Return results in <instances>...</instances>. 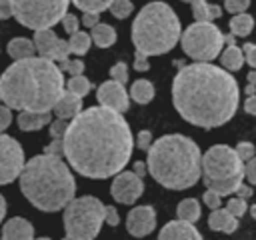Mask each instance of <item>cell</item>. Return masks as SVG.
<instances>
[{"label": "cell", "mask_w": 256, "mask_h": 240, "mask_svg": "<svg viewBox=\"0 0 256 240\" xmlns=\"http://www.w3.org/2000/svg\"><path fill=\"white\" fill-rule=\"evenodd\" d=\"M182 50L196 62H210L220 56L224 46V34L212 22H194L180 36Z\"/></svg>", "instance_id": "30bf717a"}, {"label": "cell", "mask_w": 256, "mask_h": 240, "mask_svg": "<svg viewBox=\"0 0 256 240\" xmlns=\"http://www.w3.org/2000/svg\"><path fill=\"white\" fill-rule=\"evenodd\" d=\"M108 10L112 12V16H114V18L124 20V18H128V16L132 14L134 4H132L130 0H112V4H110V8H108Z\"/></svg>", "instance_id": "4dcf8cb0"}, {"label": "cell", "mask_w": 256, "mask_h": 240, "mask_svg": "<svg viewBox=\"0 0 256 240\" xmlns=\"http://www.w3.org/2000/svg\"><path fill=\"white\" fill-rule=\"evenodd\" d=\"M220 64L228 72L240 70L242 64H244V52H242V48H238L236 44L234 46H228L224 52H220Z\"/></svg>", "instance_id": "d4e9b609"}, {"label": "cell", "mask_w": 256, "mask_h": 240, "mask_svg": "<svg viewBox=\"0 0 256 240\" xmlns=\"http://www.w3.org/2000/svg\"><path fill=\"white\" fill-rule=\"evenodd\" d=\"M70 0H10L12 16L28 30H46L58 24Z\"/></svg>", "instance_id": "9c48e42d"}, {"label": "cell", "mask_w": 256, "mask_h": 240, "mask_svg": "<svg viewBox=\"0 0 256 240\" xmlns=\"http://www.w3.org/2000/svg\"><path fill=\"white\" fill-rule=\"evenodd\" d=\"M62 92L60 68L40 56L14 60L0 76V100L10 110L50 112Z\"/></svg>", "instance_id": "3957f363"}, {"label": "cell", "mask_w": 256, "mask_h": 240, "mask_svg": "<svg viewBox=\"0 0 256 240\" xmlns=\"http://www.w3.org/2000/svg\"><path fill=\"white\" fill-rule=\"evenodd\" d=\"M62 240H74V238H70V236H66V238H62Z\"/></svg>", "instance_id": "680465c9"}, {"label": "cell", "mask_w": 256, "mask_h": 240, "mask_svg": "<svg viewBox=\"0 0 256 240\" xmlns=\"http://www.w3.org/2000/svg\"><path fill=\"white\" fill-rule=\"evenodd\" d=\"M250 216L256 220V204H252V206H250Z\"/></svg>", "instance_id": "6f0895ef"}, {"label": "cell", "mask_w": 256, "mask_h": 240, "mask_svg": "<svg viewBox=\"0 0 256 240\" xmlns=\"http://www.w3.org/2000/svg\"><path fill=\"white\" fill-rule=\"evenodd\" d=\"M190 6L196 22H212L222 16V8L218 4H208L206 0H194Z\"/></svg>", "instance_id": "7402d4cb"}, {"label": "cell", "mask_w": 256, "mask_h": 240, "mask_svg": "<svg viewBox=\"0 0 256 240\" xmlns=\"http://www.w3.org/2000/svg\"><path fill=\"white\" fill-rule=\"evenodd\" d=\"M66 128H68V120H64V118L52 120L50 122V136H52V140H62Z\"/></svg>", "instance_id": "d590c367"}, {"label": "cell", "mask_w": 256, "mask_h": 240, "mask_svg": "<svg viewBox=\"0 0 256 240\" xmlns=\"http://www.w3.org/2000/svg\"><path fill=\"white\" fill-rule=\"evenodd\" d=\"M242 52H244V60L256 70V44L246 42V44L242 46Z\"/></svg>", "instance_id": "b9f144b4"}, {"label": "cell", "mask_w": 256, "mask_h": 240, "mask_svg": "<svg viewBox=\"0 0 256 240\" xmlns=\"http://www.w3.org/2000/svg\"><path fill=\"white\" fill-rule=\"evenodd\" d=\"M100 22V14H92V12H84V16H82V24L86 26V28H94L96 24Z\"/></svg>", "instance_id": "c3c4849f"}, {"label": "cell", "mask_w": 256, "mask_h": 240, "mask_svg": "<svg viewBox=\"0 0 256 240\" xmlns=\"http://www.w3.org/2000/svg\"><path fill=\"white\" fill-rule=\"evenodd\" d=\"M236 154H238V158L242 160V162H248L250 158H254V154H256V148H254V144H250V142H238L236 144Z\"/></svg>", "instance_id": "8d00e7d4"}, {"label": "cell", "mask_w": 256, "mask_h": 240, "mask_svg": "<svg viewBox=\"0 0 256 240\" xmlns=\"http://www.w3.org/2000/svg\"><path fill=\"white\" fill-rule=\"evenodd\" d=\"M58 68H60V72H68L70 76H80L84 72V62L80 58H76V60L66 58V60H62L58 64Z\"/></svg>", "instance_id": "1f68e13d"}, {"label": "cell", "mask_w": 256, "mask_h": 240, "mask_svg": "<svg viewBox=\"0 0 256 240\" xmlns=\"http://www.w3.org/2000/svg\"><path fill=\"white\" fill-rule=\"evenodd\" d=\"M244 112L256 116V94L246 96V100H244Z\"/></svg>", "instance_id": "f907efd6"}, {"label": "cell", "mask_w": 256, "mask_h": 240, "mask_svg": "<svg viewBox=\"0 0 256 240\" xmlns=\"http://www.w3.org/2000/svg\"><path fill=\"white\" fill-rule=\"evenodd\" d=\"M8 18H12L10 0H0V20H8Z\"/></svg>", "instance_id": "816d5d0a"}, {"label": "cell", "mask_w": 256, "mask_h": 240, "mask_svg": "<svg viewBox=\"0 0 256 240\" xmlns=\"http://www.w3.org/2000/svg\"><path fill=\"white\" fill-rule=\"evenodd\" d=\"M90 44H92V38H90V34L88 32H74L72 36H70V40H68V46H70V52L72 54H76V56H82V54H86L88 50H90Z\"/></svg>", "instance_id": "83f0119b"}, {"label": "cell", "mask_w": 256, "mask_h": 240, "mask_svg": "<svg viewBox=\"0 0 256 240\" xmlns=\"http://www.w3.org/2000/svg\"><path fill=\"white\" fill-rule=\"evenodd\" d=\"M182 2H188V4H192V2H194V0H182Z\"/></svg>", "instance_id": "91938a15"}, {"label": "cell", "mask_w": 256, "mask_h": 240, "mask_svg": "<svg viewBox=\"0 0 256 240\" xmlns=\"http://www.w3.org/2000/svg\"><path fill=\"white\" fill-rule=\"evenodd\" d=\"M6 208H8V206H6V200H4V196L0 194V222H2L4 216H6Z\"/></svg>", "instance_id": "11a10c76"}, {"label": "cell", "mask_w": 256, "mask_h": 240, "mask_svg": "<svg viewBox=\"0 0 256 240\" xmlns=\"http://www.w3.org/2000/svg\"><path fill=\"white\" fill-rule=\"evenodd\" d=\"M66 90L72 92V94H76V96H80V98H84L86 94H90L92 84H90V80H88L84 74H80V76H70V80H68V84H66Z\"/></svg>", "instance_id": "f1b7e54d"}, {"label": "cell", "mask_w": 256, "mask_h": 240, "mask_svg": "<svg viewBox=\"0 0 256 240\" xmlns=\"http://www.w3.org/2000/svg\"><path fill=\"white\" fill-rule=\"evenodd\" d=\"M24 164H26V158H24L22 144L16 138L2 132L0 134V186L14 182L20 176Z\"/></svg>", "instance_id": "8fae6325"}, {"label": "cell", "mask_w": 256, "mask_h": 240, "mask_svg": "<svg viewBox=\"0 0 256 240\" xmlns=\"http://www.w3.org/2000/svg\"><path fill=\"white\" fill-rule=\"evenodd\" d=\"M202 200H204V204H206L210 210H216V208H220V204H222V196H220V194H216V192H214V190H210V188H206V192H204Z\"/></svg>", "instance_id": "f35d334b"}, {"label": "cell", "mask_w": 256, "mask_h": 240, "mask_svg": "<svg viewBox=\"0 0 256 240\" xmlns=\"http://www.w3.org/2000/svg\"><path fill=\"white\" fill-rule=\"evenodd\" d=\"M208 226H210V230L224 232V234H232V232L238 228V218L232 216L226 208H216V210H212V214L208 216Z\"/></svg>", "instance_id": "ac0fdd59"}, {"label": "cell", "mask_w": 256, "mask_h": 240, "mask_svg": "<svg viewBox=\"0 0 256 240\" xmlns=\"http://www.w3.org/2000/svg\"><path fill=\"white\" fill-rule=\"evenodd\" d=\"M158 240H204L192 222L186 220H170L162 226Z\"/></svg>", "instance_id": "9a60e30c"}, {"label": "cell", "mask_w": 256, "mask_h": 240, "mask_svg": "<svg viewBox=\"0 0 256 240\" xmlns=\"http://www.w3.org/2000/svg\"><path fill=\"white\" fill-rule=\"evenodd\" d=\"M154 84L146 78H138L132 82V88H130V98L136 102V104H148L152 102L154 98Z\"/></svg>", "instance_id": "603a6c76"}, {"label": "cell", "mask_w": 256, "mask_h": 240, "mask_svg": "<svg viewBox=\"0 0 256 240\" xmlns=\"http://www.w3.org/2000/svg\"><path fill=\"white\" fill-rule=\"evenodd\" d=\"M70 54H72V52H70L68 40H62V38H58V40H56V44H54V50H52V56H50V60H52V62H62V60H66Z\"/></svg>", "instance_id": "d6a6232c"}, {"label": "cell", "mask_w": 256, "mask_h": 240, "mask_svg": "<svg viewBox=\"0 0 256 240\" xmlns=\"http://www.w3.org/2000/svg\"><path fill=\"white\" fill-rule=\"evenodd\" d=\"M226 210H228L232 216L240 218V216H244V214H246V210H248V204H246V200H242V198L234 196V198H230V200H228V204H226Z\"/></svg>", "instance_id": "836d02e7"}, {"label": "cell", "mask_w": 256, "mask_h": 240, "mask_svg": "<svg viewBox=\"0 0 256 240\" xmlns=\"http://www.w3.org/2000/svg\"><path fill=\"white\" fill-rule=\"evenodd\" d=\"M156 228V210L148 204L136 206L126 216V230L134 238H144Z\"/></svg>", "instance_id": "5bb4252c"}, {"label": "cell", "mask_w": 256, "mask_h": 240, "mask_svg": "<svg viewBox=\"0 0 256 240\" xmlns=\"http://www.w3.org/2000/svg\"><path fill=\"white\" fill-rule=\"evenodd\" d=\"M90 38L92 42L98 46V48H110L114 42H116V30L110 26V24H104V22H98L92 32H90Z\"/></svg>", "instance_id": "cb8c5ba5"}, {"label": "cell", "mask_w": 256, "mask_h": 240, "mask_svg": "<svg viewBox=\"0 0 256 240\" xmlns=\"http://www.w3.org/2000/svg\"><path fill=\"white\" fill-rule=\"evenodd\" d=\"M56 40H58V36L54 34V30H52V28L36 30V32H34V46H36V52L40 54V58L50 60Z\"/></svg>", "instance_id": "ffe728a7"}, {"label": "cell", "mask_w": 256, "mask_h": 240, "mask_svg": "<svg viewBox=\"0 0 256 240\" xmlns=\"http://www.w3.org/2000/svg\"><path fill=\"white\" fill-rule=\"evenodd\" d=\"M62 150L68 166L80 176L104 180L126 168L134 150V136L120 112L92 106L68 122Z\"/></svg>", "instance_id": "6da1fadb"}, {"label": "cell", "mask_w": 256, "mask_h": 240, "mask_svg": "<svg viewBox=\"0 0 256 240\" xmlns=\"http://www.w3.org/2000/svg\"><path fill=\"white\" fill-rule=\"evenodd\" d=\"M36 240H52V238H36Z\"/></svg>", "instance_id": "94428289"}, {"label": "cell", "mask_w": 256, "mask_h": 240, "mask_svg": "<svg viewBox=\"0 0 256 240\" xmlns=\"http://www.w3.org/2000/svg\"><path fill=\"white\" fill-rule=\"evenodd\" d=\"M44 154H50V156H58V158H62V156H64L62 140H52L48 146H44Z\"/></svg>", "instance_id": "bcb514c9"}, {"label": "cell", "mask_w": 256, "mask_h": 240, "mask_svg": "<svg viewBox=\"0 0 256 240\" xmlns=\"http://www.w3.org/2000/svg\"><path fill=\"white\" fill-rule=\"evenodd\" d=\"M182 36L180 18L170 4L154 0L146 4L132 22V42L146 56L170 52Z\"/></svg>", "instance_id": "8992f818"}, {"label": "cell", "mask_w": 256, "mask_h": 240, "mask_svg": "<svg viewBox=\"0 0 256 240\" xmlns=\"http://www.w3.org/2000/svg\"><path fill=\"white\" fill-rule=\"evenodd\" d=\"M104 204L96 196L72 198L64 208V230L74 240H94L104 224Z\"/></svg>", "instance_id": "ba28073f"}, {"label": "cell", "mask_w": 256, "mask_h": 240, "mask_svg": "<svg viewBox=\"0 0 256 240\" xmlns=\"http://www.w3.org/2000/svg\"><path fill=\"white\" fill-rule=\"evenodd\" d=\"M8 56L12 60H22V58H32L36 54V46L30 38H24V36H18V38H12L8 42Z\"/></svg>", "instance_id": "44dd1931"}, {"label": "cell", "mask_w": 256, "mask_h": 240, "mask_svg": "<svg viewBox=\"0 0 256 240\" xmlns=\"http://www.w3.org/2000/svg\"><path fill=\"white\" fill-rule=\"evenodd\" d=\"M76 8H80L82 10V14L84 12H92V14H102L104 10H108L110 8V4H112V0H70Z\"/></svg>", "instance_id": "f546056e"}, {"label": "cell", "mask_w": 256, "mask_h": 240, "mask_svg": "<svg viewBox=\"0 0 256 240\" xmlns=\"http://www.w3.org/2000/svg\"><path fill=\"white\" fill-rule=\"evenodd\" d=\"M244 178L248 180V184H256V156L244 164Z\"/></svg>", "instance_id": "7bdbcfd3"}, {"label": "cell", "mask_w": 256, "mask_h": 240, "mask_svg": "<svg viewBox=\"0 0 256 240\" xmlns=\"http://www.w3.org/2000/svg\"><path fill=\"white\" fill-rule=\"evenodd\" d=\"M224 8L230 14H242V12H246L250 8V0H226Z\"/></svg>", "instance_id": "74e56055"}, {"label": "cell", "mask_w": 256, "mask_h": 240, "mask_svg": "<svg viewBox=\"0 0 256 240\" xmlns=\"http://www.w3.org/2000/svg\"><path fill=\"white\" fill-rule=\"evenodd\" d=\"M134 70H138V72H146V70H150L148 56L142 54V52H138V50H136V54H134Z\"/></svg>", "instance_id": "ee69618b"}, {"label": "cell", "mask_w": 256, "mask_h": 240, "mask_svg": "<svg viewBox=\"0 0 256 240\" xmlns=\"http://www.w3.org/2000/svg\"><path fill=\"white\" fill-rule=\"evenodd\" d=\"M172 104L186 122L210 130L232 120L240 104V88L228 70L210 62H194L176 72Z\"/></svg>", "instance_id": "7a4b0ae2"}, {"label": "cell", "mask_w": 256, "mask_h": 240, "mask_svg": "<svg viewBox=\"0 0 256 240\" xmlns=\"http://www.w3.org/2000/svg\"><path fill=\"white\" fill-rule=\"evenodd\" d=\"M234 42H236L234 34H226V36H224V44H228V46H234Z\"/></svg>", "instance_id": "9f6ffc18"}, {"label": "cell", "mask_w": 256, "mask_h": 240, "mask_svg": "<svg viewBox=\"0 0 256 240\" xmlns=\"http://www.w3.org/2000/svg\"><path fill=\"white\" fill-rule=\"evenodd\" d=\"M144 192V178L136 176L132 170H122L114 176L110 194L120 204H134Z\"/></svg>", "instance_id": "7c38bea8"}, {"label": "cell", "mask_w": 256, "mask_h": 240, "mask_svg": "<svg viewBox=\"0 0 256 240\" xmlns=\"http://www.w3.org/2000/svg\"><path fill=\"white\" fill-rule=\"evenodd\" d=\"M60 24L64 26V30H66L70 36H72L74 32H78V30H80V22H78V18H76L74 14H68V12H66V16L60 20Z\"/></svg>", "instance_id": "ab89813d"}, {"label": "cell", "mask_w": 256, "mask_h": 240, "mask_svg": "<svg viewBox=\"0 0 256 240\" xmlns=\"http://www.w3.org/2000/svg\"><path fill=\"white\" fill-rule=\"evenodd\" d=\"M204 186L220 196H232L244 180V164L236 150L226 144H214L202 154Z\"/></svg>", "instance_id": "52a82bcc"}, {"label": "cell", "mask_w": 256, "mask_h": 240, "mask_svg": "<svg viewBox=\"0 0 256 240\" xmlns=\"http://www.w3.org/2000/svg\"><path fill=\"white\" fill-rule=\"evenodd\" d=\"M246 96H252L256 94V70H250L248 72V84H246Z\"/></svg>", "instance_id": "681fc988"}, {"label": "cell", "mask_w": 256, "mask_h": 240, "mask_svg": "<svg viewBox=\"0 0 256 240\" xmlns=\"http://www.w3.org/2000/svg\"><path fill=\"white\" fill-rule=\"evenodd\" d=\"M176 214L180 220H186V222H198L200 216H202V210H200V202L196 198H184L180 200L178 208H176Z\"/></svg>", "instance_id": "484cf974"}, {"label": "cell", "mask_w": 256, "mask_h": 240, "mask_svg": "<svg viewBox=\"0 0 256 240\" xmlns=\"http://www.w3.org/2000/svg\"><path fill=\"white\" fill-rule=\"evenodd\" d=\"M2 240H34V226L22 216L10 218L2 226Z\"/></svg>", "instance_id": "2e32d148"}, {"label": "cell", "mask_w": 256, "mask_h": 240, "mask_svg": "<svg viewBox=\"0 0 256 240\" xmlns=\"http://www.w3.org/2000/svg\"><path fill=\"white\" fill-rule=\"evenodd\" d=\"M228 26H230V34L244 38V36H248V34L254 30V18H252L250 14H246V12L234 14V16L230 18Z\"/></svg>", "instance_id": "4316f807"}, {"label": "cell", "mask_w": 256, "mask_h": 240, "mask_svg": "<svg viewBox=\"0 0 256 240\" xmlns=\"http://www.w3.org/2000/svg\"><path fill=\"white\" fill-rule=\"evenodd\" d=\"M52 110L56 112L58 118L72 120L74 116H78V114L82 112V98L76 96V94H72V92H68V90H64Z\"/></svg>", "instance_id": "e0dca14e"}, {"label": "cell", "mask_w": 256, "mask_h": 240, "mask_svg": "<svg viewBox=\"0 0 256 240\" xmlns=\"http://www.w3.org/2000/svg\"><path fill=\"white\" fill-rule=\"evenodd\" d=\"M96 98L100 102V106H106V108H112L116 112H126L128 106H130V98H128V92L124 88V84L116 82V80H106L98 86L96 90Z\"/></svg>", "instance_id": "4fadbf2b"}, {"label": "cell", "mask_w": 256, "mask_h": 240, "mask_svg": "<svg viewBox=\"0 0 256 240\" xmlns=\"http://www.w3.org/2000/svg\"><path fill=\"white\" fill-rule=\"evenodd\" d=\"M152 2H154V0H152Z\"/></svg>", "instance_id": "6125c7cd"}, {"label": "cell", "mask_w": 256, "mask_h": 240, "mask_svg": "<svg viewBox=\"0 0 256 240\" xmlns=\"http://www.w3.org/2000/svg\"><path fill=\"white\" fill-rule=\"evenodd\" d=\"M252 194H254V190H252L248 184H240V188L236 190V196H238V198H242V200H248Z\"/></svg>", "instance_id": "f5cc1de1"}, {"label": "cell", "mask_w": 256, "mask_h": 240, "mask_svg": "<svg viewBox=\"0 0 256 240\" xmlns=\"http://www.w3.org/2000/svg\"><path fill=\"white\" fill-rule=\"evenodd\" d=\"M16 122H18V128L20 130H24V132H36V130L44 128L46 124H50L52 122V116H50V112H26L24 110V112L18 114Z\"/></svg>", "instance_id": "d6986e66"}, {"label": "cell", "mask_w": 256, "mask_h": 240, "mask_svg": "<svg viewBox=\"0 0 256 240\" xmlns=\"http://www.w3.org/2000/svg\"><path fill=\"white\" fill-rule=\"evenodd\" d=\"M150 176L168 190L192 188L202 176V152L184 134H164L148 148Z\"/></svg>", "instance_id": "277c9868"}, {"label": "cell", "mask_w": 256, "mask_h": 240, "mask_svg": "<svg viewBox=\"0 0 256 240\" xmlns=\"http://www.w3.org/2000/svg\"><path fill=\"white\" fill-rule=\"evenodd\" d=\"M134 146L140 148V150H146V152H148V148L152 146V132H150V130H140L138 136H136Z\"/></svg>", "instance_id": "60d3db41"}, {"label": "cell", "mask_w": 256, "mask_h": 240, "mask_svg": "<svg viewBox=\"0 0 256 240\" xmlns=\"http://www.w3.org/2000/svg\"><path fill=\"white\" fill-rule=\"evenodd\" d=\"M104 222H106L108 226H118L120 218H118V210H116L114 206H106V208H104Z\"/></svg>", "instance_id": "7dc6e473"}, {"label": "cell", "mask_w": 256, "mask_h": 240, "mask_svg": "<svg viewBox=\"0 0 256 240\" xmlns=\"http://www.w3.org/2000/svg\"><path fill=\"white\" fill-rule=\"evenodd\" d=\"M20 190L24 198L42 212H58L74 198L76 180L70 166L50 154L32 156L20 172Z\"/></svg>", "instance_id": "5b68a950"}, {"label": "cell", "mask_w": 256, "mask_h": 240, "mask_svg": "<svg viewBox=\"0 0 256 240\" xmlns=\"http://www.w3.org/2000/svg\"><path fill=\"white\" fill-rule=\"evenodd\" d=\"M128 66L124 62H116L112 68H110V80H116L120 84H126L128 82Z\"/></svg>", "instance_id": "e575fe53"}, {"label": "cell", "mask_w": 256, "mask_h": 240, "mask_svg": "<svg viewBox=\"0 0 256 240\" xmlns=\"http://www.w3.org/2000/svg\"><path fill=\"white\" fill-rule=\"evenodd\" d=\"M12 124V110L8 106H2L0 104V134Z\"/></svg>", "instance_id": "f6af8a7d"}, {"label": "cell", "mask_w": 256, "mask_h": 240, "mask_svg": "<svg viewBox=\"0 0 256 240\" xmlns=\"http://www.w3.org/2000/svg\"><path fill=\"white\" fill-rule=\"evenodd\" d=\"M132 172H134L136 176L144 178V176H146V172H148V166H146L144 162H140V160H138V162H134V170H132Z\"/></svg>", "instance_id": "db71d44e"}]
</instances>
